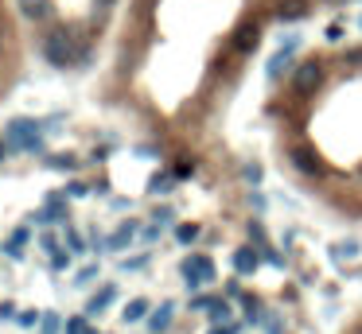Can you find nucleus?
Returning a JSON list of instances; mask_svg holds the SVG:
<instances>
[{
  "label": "nucleus",
  "mask_w": 362,
  "mask_h": 334,
  "mask_svg": "<svg viewBox=\"0 0 362 334\" xmlns=\"http://www.w3.org/2000/svg\"><path fill=\"white\" fill-rule=\"evenodd\" d=\"M43 59H47L55 70H67V67H75V62H78L75 39H70L67 27H55V32L43 35Z\"/></svg>",
  "instance_id": "nucleus-1"
},
{
  "label": "nucleus",
  "mask_w": 362,
  "mask_h": 334,
  "mask_svg": "<svg viewBox=\"0 0 362 334\" xmlns=\"http://www.w3.org/2000/svg\"><path fill=\"white\" fill-rule=\"evenodd\" d=\"M179 272H183V280H187L191 292H199L202 284H211L214 280V265H211L207 253H191V257H183L179 260Z\"/></svg>",
  "instance_id": "nucleus-2"
},
{
  "label": "nucleus",
  "mask_w": 362,
  "mask_h": 334,
  "mask_svg": "<svg viewBox=\"0 0 362 334\" xmlns=\"http://www.w3.org/2000/svg\"><path fill=\"white\" fill-rule=\"evenodd\" d=\"M323 62H316V59H308V62H296L292 67V90L300 93V98H312L316 90L323 86Z\"/></svg>",
  "instance_id": "nucleus-3"
},
{
  "label": "nucleus",
  "mask_w": 362,
  "mask_h": 334,
  "mask_svg": "<svg viewBox=\"0 0 362 334\" xmlns=\"http://www.w3.org/2000/svg\"><path fill=\"white\" fill-rule=\"evenodd\" d=\"M8 148L12 152H39L43 148L39 125H35V121H27V117L12 121V125H8Z\"/></svg>",
  "instance_id": "nucleus-4"
},
{
  "label": "nucleus",
  "mask_w": 362,
  "mask_h": 334,
  "mask_svg": "<svg viewBox=\"0 0 362 334\" xmlns=\"http://www.w3.org/2000/svg\"><path fill=\"white\" fill-rule=\"evenodd\" d=\"M288 159H292V167L300 171V175H308V179H320L323 175V159L316 156L312 148H300V144H296V148L288 152Z\"/></svg>",
  "instance_id": "nucleus-5"
},
{
  "label": "nucleus",
  "mask_w": 362,
  "mask_h": 334,
  "mask_svg": "<svg viewBox=\"0 0 362 334\" xmlns=\"http://www.w3.org/2000/svg\"><path fill=\"white\" fill-rule=\"evenodd\" d=\"M257 43H261V24H242L230 35V51H234V55H253Z\"/></svg>",
  "instance_id": "nucleus-6"
},
{
  "label": "nucleus",
  "mask_w": 362,
  "mask_h": 334,
  "mask_svg": "<svg viewBox=\"0 0 362 334\" xmlns=\"http://www.w3.org/2000/svg\"><path fill=\"white\" fill-rule=\"evenodd\" d=\"M230 265H234L238 276H253V272H257V265H261V249H257V245H242V249H234Z\"/></svg>",
  "instance_id": "nucleus-7"
},
{
  "label": "nucleus",
  "mask_w": 362,
  "mask_h": 334,
  "mask_svg": "<svg viewBox=\"0 0 362 334\" xmlns=\"http://www.w3.org/2000/svg\"><path fill=\"white\" fill-rule=\"evenodd\" d=\"M136 234H141V226H136V218H125V222H121V226L113 229L110 237H105V249H110V253H121V249H129V241H133Z\"/></svg>",
  "instance_id": "nucleus-8"
},
{
  "label": "nucleus",
  "mask_w": 362,
  "mask_h": 334,
  "mask_svg": "<svg viewBox=\"0 0 362 334\" xmlns=\"http://www.w3.org/2000/svg\"><path fill=\"white\" fill-rule=\"evenodd\" d=\"M32 218L39 226H47V222H67V194H47V206Z\"/></svg>",
  "instance_id": "nucleus-9"
},
{
  "label": "nucleus",
  "mask_w": 362,
  "mask_h": 334,
  "mask_svg": "<svg viewBox=\"0 0 362 334\" xmlns=\"http://www.w3.org/2000/svg\"><path fill=\"white\" fill-rule=\"evenodd\" d=\"M308 12H312V4H308V0H277L273 16L285 20V24H296V20H308Z\"/></svg>",
  "instance_id": "nucleus-10"
},
{
  "label": "nucleus",
  "mask_w": 362,
  "mask_h": 334,
  "mask_svg": "<svg viewBox=\"0 0 362 334\" xmlns=\"http://www.w3.org/2000/svg\"><path fill=\"white\" fill-rule=\"evenodd\" d=\"M20 16L32 20V24H43V20L55 16V4L51 0H20Z\"/></svg>",
  "instance_id": "nucleus-11"
},
{
  "label": "nucleus",
  "mask_w": 362,
  "mask_h": 334,
  "mask_svg": "<svg viewBox=\"0 0 362 334\" xmlns=\"http://www.w3.org/2000/svg\"><path fill=\"white\" fill-rule=\"evenodd\" d=\"M113 300H117V284H105L98 295H90V303H86V319L105 315V307H113Z\"/></svg>",
  "instance_id": "nucleus-12"
},
{
  "label": "nucleus",
  "mask_w": 362,
  "mask_h": 334,
  "mask_svg": "<svg viewBox=\"0 0 362 334\" xmlns=\"http://www.w3.org/2000/svg\"><path fill=\"white\" fill-rule=\"evenodd\" d=\"M172 319H176V303H160L156 311H148V330L152 334H164L172 326Z\"/></svg>",
  "instance_id": "nucleus-13"
},
{
  "label": "nucleus",
  "mask_w": 362,
  "mask_h": 334,
  "mask_svg": "<svg viewBox=\"0 0 362 334\" xmlns=\"http://www.w3.org/2000/svg\"><path fill=\"white\" fill-rule=\"evenodd\" d=\"M176 183H179L176 171H156V175H152V183H148V191L152 194H172V191H176Z\"/></svg>",
  "instance_id": "nucleus-14"
},
{
  "label": "nucleus",
  "mask_w": 362,
  "mask_h": 334,
  "mask_svg": "<svg viewBox=\"0 0 362 334\" xmlns=\"http://www.w3.org/2000/svg\"><path fill=\"white\" fill-rule=\"evenodd\" d=\"M288 62H292V47H288V51H280V55H273V59H269V67H265L269 82H277V78L285 74V70H288Z\"/></svg>",
  "instance_id": "nucleus-15"
},
{
  "label": "nucleus",
  "mask_w": 362,
  "mask_h": 334,
  "mask_svg": "<svg viewBox=\"0 0 362 334\" xmlns=\"http://www.w3.org/2000/svg\"><path fill=\"white\" fill-rule=\"evenodd\" d=\"M27 241H32V234H27V229L20 226L16 234L8 237V245H4V253H8V257H16V260H20V257H24V245H27Z\"/></svg>",
  "instance_id": "nucleus-16"
},
{
  "label": "nucleus",
  "mask_w": 362,
  "mask_h": 334,
  "mask_svg": "<svg viewBox=\"0 0 362 334\" xmlns=\"http://www.w3.org/2000/svg\"><path fill=\"white\" fill-rule=\"evenodd\" d=\"M148 300H129V307H125V315H121V319H125V323H141V319H148Z\"/></svg>",
  "instance_id": "nucleus-17"
},
{
  "label": "nucleus",
  "mask_w": 362,
  "mask_h": 334,
  "mask_svg": "<svg viewBox=\"0 0 362 334\" xmlns=\"http://www.w3.org/2000/svg\"><path fill=\"white\" fill-rule=\"evenodd\" d=\"M43 167H51V171H75L78 159L75 156H43Z\"/></svg>",
  "instance_id": "nucleus-18"
},
{
  "label": "nucleus",
  "mask_w": 362,
  "mask_h": 334,
  "mask_svg": "<svg viewBox=\"0 0 362 334\" xmlns=\"http://www.w3.org/2000/svg\"><path fill=\"white\" fill-rule=\"evenodd\" d=\"M63 326H67V323H63L55 311H47V315L39 319V334H63Z\"/></svg>",
  "instance_id": "nucleus-19"
},
{
  "label": "nucleus",
  "mask_w": 362,
  "mask_h": 334,
  "mask_svg": "<svg viewBox=\"0 0 362 334\" xmlns=\"http://www.w3.org/2000/svg\"><path fill=\"white\" fill-rule=\"evenodd\" d=\"M207 319H211V323H226V319H230V303H226V300H211Z\"/></svg>",
  "instance_id": "nucleus-20"
},
{
  "label": "nucleus",
  "mask_w": 362,
  "mask_h": 334,
  "mask_svg": "<svg viewBox=\"0 0 362 334\" xmlns=\"http://www.w3.org/2000/svg\"><path fill=\"white\" fill-rule=\"evenodd\" d=\"M358 241H339L335 245V249H331V257H335V260H354V257H358Z\"/></svg>",
  "instance_id": "nucleus-21"
},
{
  "label": "nucleus",
  "mask_w": 362,
  "mask_h": 334,
  "mask_svg": "<svg viewBox=\"0 0 362 334\" xmlns=\"http://www.w3.org/2000/svg\"><path fill=\"white\" fill-rule=\"evenodd\" d=\"M176 241L179 245H195L199 241V226H191V222H187V226H176Z\"/></svg>",
  "instance_id": "nucleus-22"
},
{
  "label": "nucleus",
  "mask_w": 362,
  "mask_h": 334,
  "mask_svg": "<svg viewBox=\"0 0 362 334\" xmlns=\"http://www.w3.org/2000/svg\"><path fill=\"white\" fill-rule=\"evenodd\" d=\"M63 334H98V330L90 326V319H70V323L63 326Z\"/></svg>",
  "instance_id": "nucleus-23"
},
{
  "label": "nucleus",
  "mask_w": 362,
  "mask_h": 334,
  "mask_svg": "<svg viewBox=\"0 0 362 334\" xmlns=\"http://www.w3.org/2000/svg\"><path fill=\"white\" fill-rule=\"evenodd\" d=\"M242 179L250 187H257V183H261V167H257V163H242Z\"/></svg>",
  "instance_id": "nucleus-24"
},
{
  "label": "nucleus",
  "mask_w": 362,
  "mask_h": 334,
  "mask_svg": "<svg viewBox=\"0 0 362 334\" xmlns=\"http://www.w3.org/2000/svg\"><path fill=\"white\" fill-rule=\"evenodd\" d=\"M121 268H125V272H141V268H148V253H141V257H129V260H121Z\"/></svg>",
  "instance_id": "nucleus-25"
},
{
  "label": "nucleus",
  "mask_w": 362,
  "mask_h": 334,
  "mask_svg": "<svg viewBox=\"0 0 362 334\" xmlns=\"http://www.w3.org/2000/svg\"><path fill=\"white\" fill-rule=\"evenodd\" d=\"M261 260H269L273 268H285V257H280V253L273 249V245H261Z\"/></svg>",
  "instance_id": "nucleus-26"
},
{
  "label": "nucleus",
  "mask_w": 362,
  "mask_h": 334,
  "mask_svg": "<svg viewBox=\"0 0 362 334\" xmlns=\"http://www.w3.org/2000/svg\"><path fill=\"white\" fill-rule=\"evenodd\" d=\"M93 276H98V265H86V268H78V276H75V284L82 288V284H90Z\"/></svg>",
  "instance_id": "nucleus-27"
},
{
  "label": "nucleus",
  "mask_w": 362,
  "mask_h": 334,
  "mask_svg": "<svg viewBox=\"0 0 362 334\" xmlns=\"http://www.w3.org/2000/svg\"><path fill=\"white\" fill-rule=\"evenodd\" d=\"M86 194H90V187H86L82 179H75V183L67 187V199H86Z\"/></svg>",
  "instance_id": "nucleus-28"
},
{
  "label": "nucleus",
  "mask_w": 362,
  "mask_h": 334,
  "mask_svg": "<svg viewBox=\"0 0 362 334\" xmlns=\"http://www.w3.org/2000/svg\"><path fill=\"white\" fill-rule=\"evenodd\" d=\"M67 253H78V257H82V253H86V241H82L78 234H67Z\"/></svg>",
  "instance_id": "nucleus-29"
},
{
  "label": "nucleus",
  "mask_w": 362,
  "mask_h": 334,
  "mask_svg": "<svg viewBox=\"0 0 362 334\" xmlns=\"http://www.w3.org/2000/svg\"><path fill=\"white\" fill-rule=\"evenodd\" d=\"M39 319H43L39 311H20V315H16V323H20V326H35Z\"/></svg>",
  "instance_id": "nucleus-30"
},
{
  "label": "nucleus",
  "mask_w": 362,
  "mask_h": 334,
  "mask_svg": "<svg viewBox=\"0 0 362 334\" xmlns=\"http://www.w3.org/2000/svg\"><path fill=\"white\" fill-rule=\"evenodd\" d=\"M343 62H347V67H362V47H351L343 55Z\"/></svg>",
  "instance_id": "nucleus-31"
},
{
  "label": "nucleus",
  "mask_w": 362,
  "mask_h": 334,
  "mask_svg": "<svg viewBox=\"0 0 362 334\" xmlns=\"http://www.w3.org/2000/svg\"><path fill=\"white\" fill-rule=\"evenodd\" d=\"M67 265H70L67 249H59V253H51V268H67Z\"/></svg>",
  "instance_id": "nucleus-32"
},
{
  "label": "nucleus",
  "mask_w": 362,
  "mask_h": 334,
  "mask_svg": "<svg viewBox=\"0 0 362 334\" xmlns=\"http://www.w3.org/2000/svg\"><path fill=\"white\" fill-rule=\"evenodd\" d=\"M152 218H156V226H168V222H172V218H176V214H172L168 206H160V210H156V214H152Z\"/></svg>",
  "instance_id": "nucleus-33"
},
{
  "label": "nucleus",
  "mask_w": 362,
  "mask_h": 334,
  "mask_svg": "<svg viewBox=\"0 0 362 334\" xmlns=\"http://www.w3.org/2000/svg\"><path fill=\"white\" fill-rule=\"evenodd\" d=\"M156 237H160V226H148V229H141V241H144V245H152Z\"/></svg>",
  "instance_id": "nucleus-34"
},
{
  "label": "nucleus",
  "mask_w": 362,
  "mask_h": 334,
  "mask_svg": "<svg viewBox=\"0 0 362 334\" xmlns=\"http://www.w3.org/2000/svg\"><path fill=\"white\" fill-rule=\"evenodd\" d=\"M323 39H328V43H339V39H343V27H339V24H331L328 32H323Z\"/></svg>",
  "instance_id": "nucleus-35"
},
{
  "label": "nucleus",
  "mask_w": 362,
  "mask_h": 334,
  "mask_svg": "<svg viewBox=\"0 0 362 334\" xmlns=\"http://www.w3.org/2000/svg\"><path fill=\"white\" fill-rule=\"evenodd\" d=\"M43 249H47V253H59L63 245H59V237H55V234H47V237H43Z\"/></svg>",
  "instance_id": "nucleus-36"
},
{
  "label": "nucleus",
  "mask_w": 362,
  "mask_h": 334,
  "mask_svg": "<svg viewBox=\"0 0 362 334\" xmlns=\"http://www.w3.org/2000/svg\"><path fill=\"white\" fill-rule=\"evenodd\" d=\"M207 307H211V300H207V295H195V300H191V311H202V315H207Z\"/></svg>",
  "instance_id": "nucleus-37"
},
{
  "label": "nucleus",
  "mask_w": 362,
  "mask_h": 334,
  "mask_svg": "<svg viewBox=\"0 0 362 334\" xmlns=\"http://www.w3.org/2000/svg\"><path fill=\"white\" fill-rule=\"evenodd\" d=\"M265 334H285V326H280V319H265Z\"/></svg>",
  "instance_id": "nucleus-38"
},
{
  "label": "nucleus",
  "mask_w": 362,
  "mask_h": 334,
  "mask_svg": "<svg viewBox=\"0 0 362 334\" xmlns=\"http://www.w3.org/2000/svg\"><path fill=\"white\" fill-rule=\"evenodd\" d=\"M211 334H242V326H238V323H230V326H222V323H219V326H214V330H211Z\"/></svg>",
  "instance_id": "nucleus-39"
},
{
  "label": "nucleus",
  "mask_w": 362,
  "mask_h": 334,
  "mask_svg": "<svg viewBox=\"0 0 362 334\" xmlns=\"http://www.w3.org/2000/svg\"><path fill=\"white\" fill-rule=\"evenodd\" d=\"M0 319H16V307L12 303H0Z\"/></svg>",
  "instance_id": "nucleus-40"
},
{
  "label": "nucleus",
  "mask_w": 362,
  "mask_h": 334,
  "mask_svg": "<svg viewBox=\"0 0 362 334\" xmlns=\"http://www.w3.org/2000/svg\"><path fill=\"white\" fill-rule=\"evenodd\" d=\"M93 8H98V12H110V8H113V0H93Z\"/></svg>",
  "instance_id": "nucleus-41"
},
{
  "label": "nucleus",
  "mask_w": 362,
  "mask_h": 334,
  "mask_svg": "<svg viewBox=\"0 0 362 334\" xmlns=\"http://www.w3.org/2000/svg\"><path fill=\"white\" fill-rule=\"evenodd\" d=\"M328 4H347V0H328Z\"/></svg>",
  "instance_id": "nucleus-42"
},
{
  "label": "nucleus",
  "mask_w": 362,
  "mask_h": 334,
  "mask_svg": "<svg viewBox=\"0 0 362 334\" xmlns=\"http://www.w3.org/2000/svg\"><path fill=\"white\" fill-rule=\"evenodd\" d=\"M4 152H8V148H4V144H0V159H4Z\"/></svg>",
  "instance_id": "nucleus-43"
},
{
  "label": "nucleus",
  "mask_w": 362,
  "mask_h": 334,
  "mask_svg": "<svg viewBox=\"0 0 362 334\" xmlns=\"http://www.w3.org/2000/svg\"><path fill=\"white\" fill-rule=\"evenodd\" d=\"M358 24H362V20H358Z\"/></svg>",
  "instance_id": "nucleus-44"
}]
</instances>
